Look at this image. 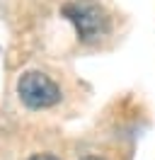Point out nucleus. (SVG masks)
<instances>
[{"instance_id":"obj_1","label":"nucleus","mask_w":155,"mask_h":160,"mask_svg":"<svg viewBox=\"0 0 155 160\" xmlns=\"http://www.w3.org/2000/svg\"><path fill=\"white\" fill-rule=\"evenodd\" d=\"M63 15L75 24L78 37L82 41H95L109 32V17L107 12L92 2V0H75L63 5Z\"/></svg>"},{"instance_id":"obj_2","label":"nucleus","mask_w":155,"mask_h":160,"mask_svg":"<svg viewBox=\"0 0 155 160\" xmlns=\"http://www.w3.org/2000/svg\"><path fill=\"white\" fill-rule=\"evenodd\" d=\"M17 95L32 109H46V107H53L61 100V88L44 73L27 70L17 80Z\"/></svg>"},{"instance_id":"obj_3","label":"nucleus","mask_w":155,"mask_h":160,"mask_svg":"<svg viewBox=\"0 0 155 160\" xmlns=\"http://www.w3.org/2000/svg\"><path fill=\"white\" fill-rule=\"evenodd\" d=\"M29 160H58V158H53V155H34V158H29Z\"/></svg>"},{"instance_id":"obj_4","label":"nucleus","mask_w":155,"mask_h":160,"mask_svg":"<svg viewBox=\"0 0 155 160\" xmlns=\"http://www.w3.org/2000/svg\"><path fill=\"white\" fill-rule=\"evenodd\" d=\"M85 160H95V158H85Z\"/></svg>"}]
</instances>
